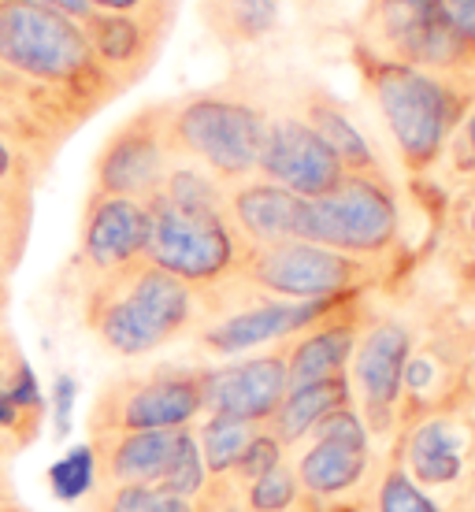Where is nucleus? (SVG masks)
Returning a JSON list of instances; mask_svg holds the SVG:
<instances>
[{
	"label": "nucleus",
	"instance_id": "obj_13",
	"mask_svg": "<svg viewBox=\"0 0 475 512\" xmlns=\"http://www.w3.org/2000/svg\"><path fill=\"white\" fill-rule=\"evenodd\" d=\"M175 160L167 134V101L145 104L127 116L93 156V193L149 201Z\"/></svg>",
	"mask_w": 475,
	"mask_h": 512
},
{
	"label": "nucleus",
	"instance_id": "obj_20",
	"mask_svg": "<svg viewBox=\"0 0 475 512\" xmlns=\"http://www.w3.org/2000/svg\"><path fill=\"white\" fill-rule=\"evenodd\" d=\"M179 431H116V435H90L97 487H156L167 464L175 461L182 438Z\"/></svg>",
	"mask_w": 475,
	"mask_h": 512
},
{
	"label": "nucleus",
	"instance_id": "obj_39",
	"mask_svg": "<svg viewBox=\"0 0 475 512\" xmlns=\"http://www.w3.org/2000/svg\"><path fill=\"white\" fill-rule=\"evenodd\" d=\"M457 231L464 234V242L475 245V190L464 197V205L457 208Z\"/></svg>",
	"mask_w": 475,
	"mask_h": 512
},
{
	"label": "nucleus",
	"instance_id": "obj_14",
	"mask_svg": "<svg viewBox=\"0 0 475 512\" xmlns=\"http://www.w3.org/2000/svg\"><path fill=\"white\" fill-rule=\"evenodd\" d=\"M257 175L268 182H279L301 201H316L346 179V167L338 156L320 141V134L301 119L290 101H275L260 145Z\"/></svg>",
	"mask_w": 475,
	"mask_h": 512
},
{
	"label": "nucleus",
	"instance_id": "obj_22",
	"mask_svg": "<svg viewBox=\"0 0 475 512\" xmlns=\"http://www.w3.org/2000/svg\"><path fill=\"white\" fill-rule=\"evenodd\" d=\"M301 119L309 123L320 141L338 156V164L346 167V175H375V171H383V160L375 153V145L368 141V134L353 123V116L346 112V104L338 101L334 93H327L323 86L309 82V86H301V90L290 97Z\"/></svg>",
	"mask_w": 475,
	"mask_h": 512
},
{
	"label": "nucleus",
	"instance_id": "obj_35",
	"mask_svg": "<svg viewBox=\"0 0 475 512\" xmlns=\"http://www.w3.org/2000/svg\"><path fill=\"white\" fill-rule=\"evenodd\" d=\"M193 512H253V509L242 501V490L234 487L231 479H208L201 498L193 501Z\"/></svg>",
	"mask_w": 475,
	"mask_h": 512
},
{
	"label": "nucleus",
	"instance_id": "obj_37",
	"mask_svg": "<svg viewBox=\"0 0 475 512\" xmlns=\"http://www.w3.org/2000/svg\"><path fill=\"white\" fill-rule=\"evenodd\" d=\"M93 12H119V15H134V12H156V8H179V0H90Z\"/></svg>",
	"mask_w": 475,
	"mask_h": 512
},
{
	"label": "nucleus",
	"instance_id": "obj_41",
	"mask_svg": "<svg viewBox=\"0 0 475 512\" xmlns=\"http://www.w3.org/2000/svg\"><path fill=\"white\" fill-rule=\"evenodd\" d=\"M167 512H193V501H179V498H171V505H167Z\"/></svg>",
	"mask_w": 475,
	"mask_h": 512
},
{
	"label": "nucleus",
	"instance_id": "obj_24",
	"mask_svg": "<svg viewBox=\"0 0 475 512\" xmlns=\"http://www.w3.org/2000/svg\"><path fill=\"white\" fill-rule=\"evenodd\" d=\"M349 405H353L349 375H342V379H323V383H309V386H290V394L283 397V405L275 409V416L264 423V431H271L286 449H294L312 435V427L323 416L349 409Z\"/></svg>",
	"mask_w": 475,
	"mask_h": 512
},
{
	"label": "nucleus",
	"instance_id": "obj_36",
	"mask_svg": "<svg viewBox=\"0 0 475 512\" xmlns=\"http://www.w3.org/2000/svg\"><path fill=\"white\" fill-rule=\"evenodd\" d=\"M446 19L457 30V38L475 52V0H442Z\"/></svg>",
	"mask_w": 475,
	"mask_h": 512
},
{
	"label": "nucleus",
	"instance_id": "obj_19",
	"mask_svg": "<svg viewBox=\"0 0 475 512\" xmlns=\"http://www.w3.org/2000/svg\"><path fill=\"white\" fill-rule=\"evenodd\" d=\"M290 464L297 472L301 494L309 501L364 498V494H372V483L383 464V449L305 438L301 446L290 449Z\"/></svg>",
	"mask_w": 475,
	"mask_h": 512
},
{
	"label": "nucleus",
	"instance_id": "obj_12",
	"mask_svg": "<svg viewBox=\"0 0 475 512\" xmlns=\"http://www.w3.org/2000/svg\"><path fill=\"white\" fill-rule=\"evenodd\" d=\"M383 453H390L442 509L453 512L475 483V409L461 405L431 412L401 427Z\"/></svg>",
	"mask_w": 475,
	"mask_h": 512
},
{
	"label": "nucleus",
	"instance_id": "obj_28",
	"mask_svg": "<svg viewBox=\"0 0 475 512\" xmlns=\"http://www.w3.org/2000/svg\"><path fill=\"white\" fill-rule=\"evenodd\" d=\"M372 512H446L424 487H416L405 468L390 453H383L379 475L372 483Z\"/></svg>",
	"mask_w": 475,
	"mask_h": 512
},
{
	"label": "nucleus",
	"instance_id": "obj_16",
	"mask_svg": "<svg viewBox=\"0 0 475 512\" xmlns=\"http://www.w3.org/2000/svg\"><path fill=\"white\" fill-rule=\"evenodd\" d=\"M201 379H205V412L249 420L257 427H264L290 394V375L279 346L231 360H201Z\"/></svg>",
	"mask_w": 475,
	"mask_h": 512
},
{
	"label": "nucleus",
	"instance_id": "obj_15",
	"mask_svg": "<svg viewBox=\"0 0 475 512\" xmlns=\"http://www.w3.org/2000/svg\"><path fill=\"white\" fill-rule=\"evenodd\" d=\"M149 234H153V216H149L145 201L90 190L86 205H82V219H78L75 249V268L82 282L145 260Z\"/></svg>",
	"mask_w": 475,
	"mask_h": 512
},
{
	"label": "nucleus",
	"instance_id": "obj_27",
	"mask_svg": "<svg viewBox=\"0 0 475 512\" xmlns=\"http://www.w3.org/2000/svg\"><path fill=\"white\" fill-rule=\"evenodd\" d=\"M260 427L249 420H234V416H212L205 412L201 420L193 423V438L201 449V461L208 468V479H223L234 472V464L242 461L245 446L253 442Z\"/></svg>",
	"mask_w": 475,
	"mask_h": 512
},
{
	"label": "nucleus",
	"instance_id": "obj_31",
	"mask_svg": "<svg viewBox=\"0 0 475 512\" xmlns=\"http://www.w3.org/2000/svg\"><path fill=\"white\" fill-rule=\"evenodd\" d=\"M205 487H208V468L201 461V449H197V438H193V427H190L186 438H182L179 453H175V461L167 464L164 479L156 483V490L167 494V498L197 501Z\"/></svg>",
	"mask_w": 475,
	"mask_h": 512
},
{
	"label": "nucleus",
	"instance_id": "obj_42",
	"mask_svg": "<svg viewBox=\"0 0 475 512\" xmlns=\"http://www.w3.org/2000/svg\"><path fill=\"white\" fill-rule=\"evenodd\" d=\"M468 405L475 409V360H472V372H468Z\"/></svg>",
	"mask_w": 475,
	"mask_h": 512
},
{
	"label": "nucleus",
	"instance_id": "obj_6",
	"mask_svg": "<svg viewBox=\"0 0 475 512\" xmlns=\"http://www.w3.org/2000/svg\"><path fill=\"white\" fill-rule=\"evenodd\" d=\"M338 301H283L242 279H231L201 294V323L190 338L197 353H205L208 360L245 357L301 334Z\"/></svg>",
	"mask_w": 475,
	"mask_h": 512
},
{
	"label": "nucleus",
	"instance_id": "obj_5",
	"mask_svg": "<svg viewBox=\"0 0 475 512\" xmlns=\"http://www.w3.org/2000/svg\"><path fill=\"white\" fill-rule=\"evenodd\" d=\"M357 45L379 60L420 67L475 90V52L457 38L442 0H364Z\"/></svg>",
	"mask_w": 475,
	"mask_h": 512
},
{
	"label": "nucleus",
	"instance_id": "obj_44",
	"mask_svg": "<svg viewBox=\"0 0 475 512\" xmlns=\"http://www.w3.org/2000/svg\"><path fill=\"white\" fill-rule=\"evenodd\" d=\"M4 312H8V290H0V331H4Z\"/></svg>",
	"mask_w": 475,
	"mask_h": 512
},
{
	"label": "nucleus",
	"instance_id": "obj_3",
	"mask_svg": "<svg viewBox=\"0 0 475 512\" xmlns=\"http://www.w3.org/2000/svg\"><path fill=\"white\" fill-rule=\"evenodd\" d=\"M268 93L257 78H231L208 90L182 93L167 101V134L182 160L208 167L219 182H242L257 175L260 145L271 119Z\"/></svg>",
	"mask_w": 475,
	"mask_h": 512
},
{
	"label": "nucleus",
	"instance_id": "obj_45",
	"mask_svg": "<svg viewBox=\"0 0 475 512\" xmlns=\"http://www.w3.org/2000/svg\"><path fill=\"white\" fill-rule=\"evenodd\" d=\"M305 4H320V0H305Z\"/></svg>",
	"mask_w": 475,
	"mask_h": 512
},
{
	"label": "nucleus",
	"instance_id": "obj_38",
	"mask_svg": "<svg viewBox=\"0 0 475 512\" xmlns=\"http://www.w3.org/2000/svg\"><path fill=\"white\" fill-rule=\"evenodd\" d=\"M30 4H41V8H52V12H60V15H71L78 23L93 12L90 0H30Z\"/></svg>",
	"mask_w": 475,
	"mask_h": 512
},
{
	"label": "nucleus",
	"instance_id": "obj_1",
	"mask_svg": "<svg viewBox=\"0 0 475 512\" xmlns=\"http://www.w3.org/2000/svg\"><path fill=\"white\" fill-rule=\"evenodd\" d=\"M0 67L78 119L119 93L93 60L82 23L30 0H0Z\"/></svg>",
	"mask_w": 475,
	"mask_h": 512
},
{
	"label": "nucleus",
	"instance_id": "obj_21",
	"mask_svg": "<svg viewBox=\"0 0 475 512\" xmlns=\"http://www.w3.org/2000/svg\"><path fill=\"white\" fill-rule=\"evenodd\" d=\"M301 205H305L301 197L283 190L279 182L260 179V175H249V179L227 186V219L249 249L297 238Z\"/></svg>",
	"mask_w": 475,
	"mask_h": 512
},
{
	"label": "nucleus",
	"instance_id": "obj_10",
	"mask_svg": "<svg viewBox=\"0 0 475 512\" xmlns=\"http://www.w3.org/2000/svg\"><path fill=\"white\" fill-rule=\"evenodd\" d=\"M475 360V327L453 312H438L420 327L401 375L398 431L424 420L431 412H450L468 405V372Z\"/></svg>",
	"mask_w": 475,
	"mask_h": 512
},
{
	"label": "nucleus",
	"instance_id": "obj_4",
	"mask_svg": "<svg viewBox=\"0 0 475 512\" xmlns=\"http://www.w3.org/2000/svg\"><path fill=\"white\" fill-rule=\"evenodd\" d=\"M297 238L334 253L386 264L401 249V193L386 171L346 175L327 197L305 201Z\"/></svg>",
	"mask_w": 475,
	"mask_h": 512
},
{
	"label": "nucleus",
	"instance_id": "obj_25",
	"mask_svg": "<svg viewBox=\"0 0 475 512\" xmlns=\"http://www.w3.org/2000/svg\"><path fill=\"white\" fill-rule=\"evenodd\" d=\"M60 141L15 119H0V193H34Z\"/></svg>",
	"mask_w": 475,
	"mask_h": 512
},
{
	"label": "nucleus",
	"instance_id": "obj_33",
	"mask_svg": "<svg viewBox=\"0 0 475 512\" xmlns=\"http://www.w3.org/2000/svg\"><path fill=\"white\" fill-rule=\"evenodd\" d=\"M171 498L156 487H93L86 512H167Z\"/></svg>",
	"mask_w": 475,
	"mask_h": 512
},
{
	"label": "nucleus",
	"instance_id": "obj_17",
	"mask_svg": "<svg viewBox=\"0 0 475 512\" xmlns=\"http://www.w3.org/2000/svg\"><path fill=\"white\" fill-rule=\"evenodd\" d=\"M175 23V8H156V12H90L82 19V34L90 41L93 60L101 64L108 82L119 93L134 86L138 78L153 71L156 56L164 49L167 34Z\"/></svg>",
	"mask_w": 475,
	"mask_h": 512
},
{
	"label": "nucleus",
	"instance_id": "obj_7",
	"mask_svg": "<svg viewBox=\"0 0 475 512\" xmlns=\"http://www.w3.org/2000/svg\"><path fill=\"white\" fill-rule=\"evenodd\" d=\"M205 416L201 364H153L116 375L90 405V435L116 431H179Z\"/></svg>",
	"mask_w": 475,
	"mask_h": 512
},
{
	"label": "nucleus",
	"instance_id": "obj_34",
	"mask_svg": "<svg viewBox=\"0 0 475 512\" xmlns=\"http://www.w3.org/2000/svg\"><path fill=\"white\" fill-rule=\"evenodd\" d=\"M442 160H450V167L461 175L464 182H472L475 186V101L472 108L464 112L461 127L453 130L450 145H446V156Z\"/></svg>",
	"mask_w": 475,
	"mask_h": 512
},
{
	"label": "nucleus",
	"instance_id": "obj_23",
	"mask_svg": "<svg viewBox=\"0 0 475 512\" xmlns=\"http://www.w3.org/2000/svg\"><path fill=\"white\" fill-rule=\"evenodd\" d=\"M197 15L227 52L260 49L283 26V0H197Z\"/></svg>",
	"mask_w": 475,
	"mask_h": 512
},
{
	"label": "nucleus",
	"instance_id": "obj_2",
	"mask_svg": "<svg viewBox=\"0 0 475 512\" xmlns=\"http://www.w3.org/2000/svg\"><path fill=\"white\" fill-rule=\"evenodd\" d=\"M353 60L386 134L394 138L405 171L409 175L435 171L446 156L453 130L461 127L464 112L472 108L475 90L457 86L450 78L427 75L420 67L379 60L360 45H353Z\"/></svg>",
	"mask_w": 475,
	"mask_h": 512
},
{
	"label": "nucleus",
	"instance_id": "obj_26",
	"mask_svg": "<svg viewBox=\"0 0 475 512\" xmlns=\"http://www.w3.org/2000/svg\"><path fill=\"white\" fill-rule=\"evenodd\" d=\"M153 197L190 216H227V182H219L208 167L182 160V156L171 160Z\"/></svg>",
	"mask_w": 475,
	"mask_h": 512
},
{
	"label": "nucleus",
	"instance_id": "obj_9",
	"mask_svg": "<svg viewBox=\"0 0 475 512\" xmlns=\"http://www.w3.org/2000/svg\"><path fill=\"white\" fill-rule=\"evenodd\" d=\"M153 234L145 260L160 271L182 279L193 290H216L223 282L238 279L249 245L238 238L227 216H190L164 205L160 197H149Z\"/></svg>",
	"mask_w": 475,
	"mask_h": 512
},
{
	"label": "nucleus",
	"instance_id": "obj_18",
	"mask_svg": "<svg viewBox=\"0 0 475 512\" xmlns=\"http://www.w3.org/2000/svg\"><path fill=\"white\" fill-rule=\"evenodd\" d=\"M368 316H372L368 294L346 297L331 312H323L312 327H305L301 334L279 342L290 386H309V383H323V379H342V375H349V360H353V349H357V338L364 331Z\"/></svg>",
	"mask_w": 475,
	"mask_h": 512
},
{
	"label": "nucleus",
	"instance_id": "obj_40",
	"mask_svg": "<svg viewBox=\"0 0 475 512\" xmlns=\"http://www.w3.org/2000/svg\"><path fill=\"white\" fill-rule=\"evenodd\" d=\"M453 512H475V483H472V490L464 494V501H461V505H457Z\"/></svg>",
	"mask_w": 475,
	"mask_h": 512
},
{
	"label": "nucleus",
	"instance_id": "obj_29",
	"mask_svg": "<svg viewBox=\"0 0 475 512\" xmlns=\"http://www.w3.org/2000/svg\"><path fill=\"white\" fill-rule=\"evenodd\" d=\"M34 223V193H4L0 197V290L23 264L26 242Z\"/></svg>",
	"mask_w": 475,
	"mask_h": 512
},
{
	"label": "nucleus",
	"instance_id": "obj_8",
	"mask_svg": "<svg viewBox=\"0 0 475 512\" xmlns=\"http://www.w3.org/2000/svg\"><path fill=\"white\" fill-rule=\"evenodd\" d=\"M383 275L386 264L334 253L301 238L249 249L238 271L242 282L283 301H338V297L372 294Z\"/></svg>",
	"mask_w": 475,
	"mask_h": 512
},
{
	"label": "nucleus",
	"instance_id": "obj_11",
	"mask_svg": "<svg viewBox=\"0 0 475 512\" xmlns=\"http://www.w3.org/2000/svg\"><path fill=\"white\" fill-rule=\"evenodd\" d=\"M416 338H420L416 320L401 316V312H375L372 308V316L357 338L353 360H349L353 405H357L372 442H386V449L398 438L401 375H405Z\"/></svg>",
	"mask_w": 475,
	"mask_h": 512
},
{
	"label": "nucleus",
	"instance_id": "obj_43",
	"mask_svg": "<svg viewBox=\"0 0 475 512\" xmlns=\"http://www.w3.org/2000/svg\"><path fill=\"white\" fill-rule=\"evenodd\" d=\"M19 446V442H15V438H8V435H0V457H4V453H12V449Z\"/></svg>",
	"mask_w": 475,
	"mask_h": 512
},
{
	"label": "nucleus",
	"instance_id": "obj_30",
	"mask_svg": "<svg viewBox=\"0 0 475 512\" xmlns=\"http://www.w3.org/2000/svg\"><path fill=\"white\" fill-rule=\"evenodd\" d=\"M242 501L253 512H301L305 494H301V483H297L290 457L283 464H275L268 475H260L257 483H249L242 490Z\"/></svg>",
	"mask_w": 475,
	"mask_h": 512
},
{
	"label": "nucleus",
	"instance_id": "obj_46",
	"mask_svg": "<svg viewBox=\"0 0 475 512\" xmlns=\"http://www.w3.org/2000/svg\"><path fill=\"white\" fill-rule=\"evenodd\" d=\"M0 197H4V193H0Z\"/></svg>",
	"mask_w": 475,
	"mask_h": 512
},
{
	"label": "nucleus",
	"instance_id": "obj_32",
	"mask_svg": "<svg viewBox=\"0 0 475 512\" xmlns=\"http://www.w3.org/2000/svg\"><path fill=\"white\" fill-rule=\"evenodd\" d=\"M286 457H290V449H286L279 438L271 435V431H264V427H260L257 435H253V442L245 446L242 461L234 464V472L223 475V479H231L234 487L245 490L249 483H257L260 475H268L275 464H283Z\"/></svg>",
	"mask_w": 475,
	"mask_h": 512
}]
</instances>
